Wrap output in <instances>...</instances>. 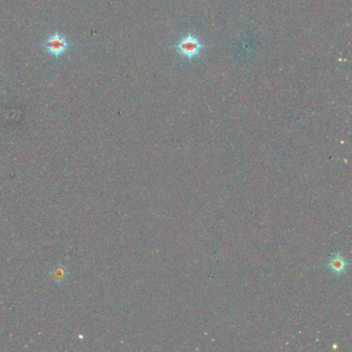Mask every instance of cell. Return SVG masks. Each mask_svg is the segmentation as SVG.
I'll return each instance as SVG.
<instances>
[{"mask_svg": "<svg viewBox=\"0 0 352 352\" xmlns=\"http://www.w3.org/2000/svg\"><path fill=\"white\" fill-rule=\"evenodd\" d=\"M69 46V42L67 38L60 33H54L49 35L43 43V48L46 50V52L55 57L62 56Z\"/></svg>", "mask_w": 352, "mask_h": 352, "instance_id": "cell-1", "label": "cell"}, {"mask_svg": "<svg viewBox=\"0 0 352 352\" xmlns=\"http://www.w3.org/2000/svg\"><path fill=\"white\" fill-rule=\"evenodd\" d=\"M176 49L178 50V53L183 57L192 59L200 53L203 45L195 36L188 34L180 40V42L176 45Z\"/></svg>", "mask_w": 352, "mask_h": 352, "instance_id": "cell-2", "label": "cell"}, {"mask_svg": "<svg viewBox=\"0 0 352 352\" xmlns=\"http://www.w3.org/2000/svg\"><path fill=\"white\" fill-rule=\"evenodd\" d=\"M349 266L350 264L344 259V256L342 255L341 252H339V251H335L334 253H332L331 259L328 260L326 264L327 269L335 275H341L345 273L347 269L349 268Z\"/></svg>", "mask_w": 352, "mask_h": 352, "instance_id": "cell-3", "label": "cell"}]
</instances>
